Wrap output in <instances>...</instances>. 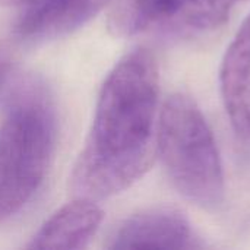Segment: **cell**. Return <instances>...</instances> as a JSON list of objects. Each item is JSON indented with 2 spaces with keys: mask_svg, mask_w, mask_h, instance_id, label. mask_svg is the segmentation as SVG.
I'll return each instance as SVG.
<instances>
[{
  "mask_svg": "<svg viewBox=\"0 0 250 250\" xmlns=\"http://www.w3.org/2000/svg\"><path fill=\"white\" fill-rule=\"evenodd\" d=\"M220 91L234 133L250 144V13L224 53Z\"/></svg>",
  "mask_w": 250,
  "mask_h": 250,
  "instance_id": "obj_6",
  "label": "cell"
},
{
  "mask_svg": "<svg viewBox=\"0 0 250 250\" xmlns=\"http://www.w3.org/2000/svg\"><path fill=\"white\" fill-rule=\"evenodd\" d=\"M25 1H28V0H0V6H16V7H19Z\"/></svg>",
  "mask_w": 250,
  "mask_h": 250,
  "instance_id": "obj_11",
  "label": "cell"
},
{
  "mask_svg": "<svg viewBox=\"0 0 250 250\" xmlns=\"http://www.w3.org/2000/svg\"><path fill=\"white\" fill-rule=\"evenodd\" d=\"M0 223L22 211L40 190L53 161L57 116L47 83L10 72L0 85Z\"/></svg>",
  "mask_w": 250,
  "mask_h": 250,
  "instance_id": "obj_2",
  "label": "cell"
},
{
  "mask_svg": "<svg viewBox=\"0 0 250 250\" xmlns=\"http://www.w3.org/2000/svg\"><path fill=\"white\" fill-rule=\"evenodd\" d=\"M237 0H174L154 29L170 37H188L220 28Z\"/></svg>",
  "mask_w": 250,
  "mask_h": 250,
  "instance_id": "obj_8",
  "label": "cell"
},
{
  "mask_svg": "<svg viewBox=\"0 0 250 250\" xmlns=\"http://www.w3.org/2000/svg\"><path fill=\"white\" fill-rule=\"evenodd\" d=\"M160 72L155 56L136 48L107 75L85 145L72 168L78 198L103 201L136 183L157 155Z\"/></svg>",
  "mask_w": 250,
  "mask_h": 250,
  "instance_id": "obj_1",
  "label": "cell"
},
{
  "mask_svg": "<svg viewBox=\"0 0 250 250\" xmlns=\"http://www.w3.org/2000/svg\"><path fill=\"white\" fill-rule=\"evenodd\" d=\"M174 0H113L107 26L116 37H133L154 29Z\"/></svg>",
  "mask_w": 250,
  "mask_h": 250,
  "instance_id": "obj_9",
  "label": "cell"
},
{
  "mask_svg": "<svg viewBox=\"0 0 250 250\" xmlns=\"http://www.w3.org/2000/svg\"><path fill=\"white\" fill-rule=\"evenodd\" d=\"M157 155L174 188L196 207L224 204L226 182L214 133L198 104L185 94L168 97L157 120Z\"/></svg>",
  "mask_w": 250,
  "mask_h": 250,
  "instance_id": "obj_3",
  "label": "cell"
},
{
  "mask_svg": "<svg viewBox=\"0 0 250 250\" xmlns=\"http://www.w3.org/2000/svg\"><path fill=\"white\" fill-rule=\"evenodd\" d=\"M113 0H28L19 6L15 35L25 42H45L82 28Z\"/></svg>",
  "mask_w": 250,
  "mask_h": 250,
  "instance_id": "obj_5",
  "label": "cell"
},
{
  "mask_svg": "<svg viewBox=\"0 0 250 250\" xmlns=\"http://www.w3.org/2000/svg\"><path fill=\"white\" fill-rule=\"evenodd\" d=\"M237 1H239V0H237Z\"/></svg>",
  "mask_w": 250,
  "mask_h": 250,
  "instance_id": "obj_12",
  "label": "cell"
},
{
  "mask_svg": "<svg viewBox=\"0 0 250 250\" xmlns=\"http://www.w3.org/2000/svg\"><path fill=\"white\" fill-rule=\"evenodd\" d=\"M104 220L97 201L78 198L57 209L40 227L29 249H83L94 239Z\"/></svg>",
  "mask_w": 250,
  "mask_h": 250,
  "instance_id": "obj_7",
  "label": "cell"
},
{
  "mask_svg": "<svg viewBox=\"0 0 250 250\" xmlns=\"http://www.w3.org/2000/svg\"><path fill=\"white\" fill-rule=\"evenodd\" d=\"M10 69H12V66H10V54H9L7 48L0 44V85L4 81L6 75L10 72Z\"/></svg>",
  "mask_w": 250,
  "mask_h": 250,
  "instance_id": "obj_10",
  "label": "cell"
},
{
  "mask_svg": "<svg viewBox=\"0 0 250 250\" xmlns=\"http://www.w3.org/2000/svg\"><path fill=\"white\" fill-rule=\"evenodd\" d=\"M108 249H199L204 245L176 209L152 208L123 220L110 234Z\"/></svg>",
  "mask_w": 250,
  "mask_h": 250,
  "instance_id": "obj_4",
  "label": "cell"
}]
</instances>
